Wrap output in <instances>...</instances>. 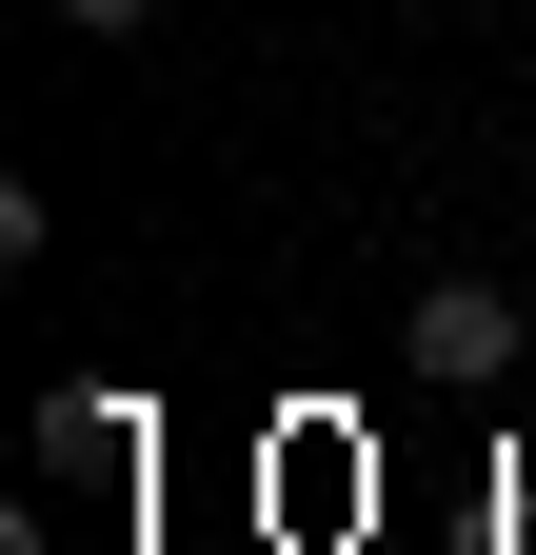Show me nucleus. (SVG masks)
I'll return each mask as SVG.
<instances>
[{"mask_svg":"<svg viewBox=\"0 0 536 555\" xmlns=\"http://www.w3.org/2000/svg\"><path fill=\"white\" fill-rule=\"evenodd\" d=\"M397 337H418V377H457V397H497V377H516V337H536V318L497 298V278H418V318H397Z\"/></svg>","mask_w":536,"mask_h":555,"instance_id":"f257e3e1","label":"nucleus"},{"mask_svg":"<svg viewBox=\"0 0 536 555\" xmlns=\"http://www.w3.org/2000/svg\"><path fill=\"white\" fill-rule=\"evenodd\" d=\"M140 456H159V416L119 397V377H60L40 397V476H119V496H140Z\"/></svg>","mask_w":536,"mask_h":555,"instance_id":"f03ea898","label":"nucleus"},{"mask_svg":"<svg viewBox=\"0 0 536 555\" xmlns=\"http://www.w3.org/2000/svg\"><path fill=\"white\" fill-rule=\"evenodd\" d=\"M60 21H80V40H140V21H159V0H60Z\"/></svg>","mask_w":536,"mask_h":555,"instance_id":"7ed1b4c3","label":"nucleus"}]
</instances>
